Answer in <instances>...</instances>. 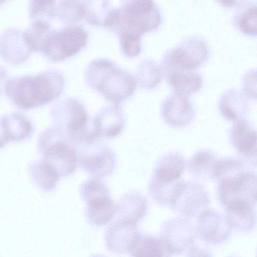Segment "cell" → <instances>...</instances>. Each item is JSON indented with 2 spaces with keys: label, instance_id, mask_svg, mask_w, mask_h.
Segmentation results:
<instances>
[{
  "label": "cell",
  "instance_id": "38",
  "mask_svg": "<svg viewBox=\"0 0 257 257\" xmlns=\"http://www.w3.org/2000/svg\"><path fill=\"white\" fill-rule=\"evenodd\" d=\"M7 71L2 66H0V96L5 88V85L7 82Z\"/></svg>",
  "mask_w": 257,
  "mask_h": 257
},
{
  "label": "cell",
  "instance_id": "9",
  "mask_svg": "<svg viewBox=\"0 0 257 257\" xmlns=\"http://www.w3.org/2000/svg\"><path fill=\"white\" fill-rule=\"evenodd\" d=\"M79 164L93 178L101 179L113 171L116 159L106 145L96 140L80 145L78 149Z\"/></svg>",
  "mask_w": 257,
  "mask_h": 257
},
{
  "label": "cell",
  "instance_id": "26",
  "mask_svg": "<svg viewBox=\"0 0 257 257\" xmlns=\"http://www.w3.org/2000/svg\"><path fill=\"white\" fill-rule=\"evenodd\" d=\"M10 142H19L29 138L34 132L31 120L24 114L13 112L3 116Z\"/></svg>",
  "mask_w": 257,
  "mask_h": 257
},
{
  "label": "cell",
  "instance_id": "19",
  "mask_svg": "<svg viewBox=\"0 0 257 257\" xmlns=\"http://www.w3.org/2000/svg\"><path fill=\"white\" fill-rule=\"evenodd\" d=\"M225 207V217L231 228L239 232H249L254 228L256 220L254 206L235 202Z\"/></svg>",
  "mask_w": 257,
  "mask_h": 257
},
{
  "label": "cell",
  "instance_id": "12",
  "mask_svg": "<svg viewBox=\"0 0 257 257\" xmlns=\"http://www.w3.org/2000/svg\"><path fill=\"white\" fill-rule=\"evenodd\" d=\"M140 235L136 223L118 219L107 228L105 242L107 249L111 252L131 253Z\"/></svg>",
  "mask_w": 257,
  "mask_h": 257
},
{
  "label": "cell",
  "instance_id": "34",
  "mask_svg": "<svg viewBox=\"0 0 257 257\" xmlns=\"http://www.w3.org/2000/svg\"><path fill=\"white\" fill-rule=\"evenodd\" d=\"M80 193L85 202L93 198L110 195L106 184L100 179L95 178L88 179L82 184Z\"/></svg>",
  "mask_w": 257,
  "mask_h": 257
},
{
  "label": "cell",
  "instance_id": "20",
  "mask_svg": "<svg viewBox=\"0 0 257 257\" xmlns=\"http://www.w3.org/2000/svg\"><path fill=\"white\" fill-rule=\"evenodd\" d=\"M247 99L239 90L229 89L224 91L219 99V111L224 118L230 121L244 118L248 110Z\"/></svg>",
  "mask_w": 257,
  "mask_h": 257
},
{
  "label": "cell",
  "instance_id": "30",
  "mask_svg": "<svg viewBox=\"0 0 257 257\" xmlns=\"http://www.w3.org/2000/svg\"><path fill=\"white\" fill-rule=\"evenodd\" d=\"M85 6L77 0H61L56 5V17L63 22L75 23L85 20Z\"/></svg>",
  "mask_w": 257,
  "mask_h": 257
},
{
  "label": "cell",
  "instance_id": "24",
  "mask_svg": "<svg viewBox=\"0 0 257 257\" xmlns=\"http://www.w3.org/2000/svg\"><path fill=\"white\" fill-rule=\"evenodd\" d=\"M28 171L33 183L45 192L54 190L61 178L58 173L41 158L31 162Z\"/></svg>",
  "mask_w": 257,
  "mask_h": 257
},
{
  "label": "cell",
  "instance_id": "25",
  "mask_svg": "<svg viewBox=\"0 0 257 257\" xmlns=\"http://www.w3.org/2000/svg\"><path fill=\"white\" fill-rule=\"evenodd\" d=\"M131 253L134 256H169L173 255L168 244L161 237L141 234Z\"/></svg>",
  "mask_w": 257,
  "mask_h": 257
},
{
  "label": "cell",
  "instance_id": "22",
  "mask_svg": "<svg viewBox=\"0 0 257 257\" xmlns=\"http://www.w3.org/2000/svg\"><path fill=\"white\" fill-rule=\"evenodd\" d=\"M85 215L88 222L94 226L105 225L116 213V205L110 196L95 197L85 202Z\"/></svg>",
  "mask_w": 257,
  "mask_h": 257
},
{
  "label": "cell",
  "instance_id": "13",
  "mask_svg": "<svg viewBox=\"0 0 257 257\" xmlns=\"http://www.w3.org/2000/svg\"><path fill=\"white\" fill-rule=\"evenodd\" d=\"M197 232L200 238L210 244L226 241L231 234V227L225 216L207 209L197 217Z\"/></svg>",
  "mask_w": 257,
  "mask_h": 257
},
{
  "label": "cell",
  "instance_id": "27",
  "mask_svg": "<svg viewBox=\"0 0 257 257\" xmlns=\"http://www.w3.org/2000/svg\"><path fill=\"white\" fill-rule=\"evenodd\" d=\"M255 1L245 2L235 12L233 24L241 33L248 37L256 35V6Z\"/></svg>",
  "mask_w": 257,
  "mask_h": 257
},
{
  "label": "cell",
  "instance_id": "36",
  "mask_svg": "<svg viewBox=\"0 0 257 257\" xmlns=\"http://www.w3.org/2000/svg\"><path fill=\"white\" fill-rule=\"evenodd\" d=\"M215 1L224 8L231 9L239 7L246 0H215Z\"/></svg>",
  "mask_w": 257,
  "mask_h": 257
},
{
  "label": "cell",
  "instance_id": "1",
  "mask_svg": "<svg viewBox=\"0 0 257 257\" xmlns=\"http://www.w3.org/2000/svg\"><path fill=\"white\" fill-rule=\"evenodd\" d=\"M65 86L63 73L50 69L34 75H23L8 80L6 95L13 105L30 109L49 103L58 98Z\"/></svg>",
  "mask_w": 257,
  "mask_h": 257
},
{
  "label": "cell",
  "instance_id": "3",
  "mask_svg": "<svg viewBox=\"0 0 257 257\" xmlns=\"http://www.w3.org/2000/svg\"><path fill=\"white\" fill-rule=\"evenodd\" d=\"M84 79L91 88L116 104L131 96L138 85L135 75L104 58L95 59L87 65Z\"/></svg>",
  "mask_w": 257,
  "mask_h": 257
},
{
  "label": "cell",
  "instance_id": "40",
  "mask_svg": "<svg viewBox=\"0 0 257 257\" xmlns=\"http://www.w3.org/2000/svg\"><path fill=\"white\" fill-rule=\"evenodd\" d=\"M7 0H0V6L3 4Z\"/></svg>",
  "mask_w": 257,
  "mask_h": 257
},
{
  "label": "cell",
  "instance_id": "23",
  "mask_svg": "<svg viewBox=\"0 0 257 257\" xmlns=\"http://www.w3.org/2000/svg\"><path fill=\"white\" fill-rule=\"evenodd\" d=\"M116 208L118 219L137 224L146 213L147 200L140 192L131 191L123 195Z\"/></svg>",
  "mask_w": 257,
  "mask_h": 257
},
{
  "label": "cell",
  "instance_id": "6",
  "mask_svg": "<svg viewBox=\"0 0 257 257\" xmlns=\"http://www.w3.org/2000/svg\"><path fill=\"white\" fill-rule=\"evenodd\" d=\"M50 115L54 122L71 136L79 145L96 139L89 129V115L83 103L78 98H65L51 108Z\"/></svg>",
  "mask_w": 257,
  "mask_h": 257
},
{
  "label": "cell",
  "instance_id": "10",
  "mask_svg": "<svg viewBox=\"0 0 257 257\" xmlns=\"http://www.w3.org/2000/svg\"><path fill=\"white\" fill-rule=\"evenodd\" d=\"M209 198L207 192L200 184L184 181L171 206L184 217H198L208 209Z\"/></svg>",
  "mask_w": 257,
  "mask_h": 257
},
{
  "label": "cell",
  "instance_id": "2",
  "mask_svg": "<svg viewBox=\"0 0 257 257\" xmlns=\"http://www.w3.org/2000/svg\"><path fill=\"white\" fill-rule=\"evenodd\" d=\"M121 1V8L111 9L106 14L102 24L104 28L118 35L142 36L159 27L162 17L154 0Z\"/></svg>",
  "mask_w": 257,
  "mask_h": 257
},
{
  "label": "cell",
  "instance_id": "7",
  "mask_svg": "<svg viewBox=\"0 0 257 257\" xmlns=\"http://www.w3.org/2000/svg\"><path fill=\"white\" fill-rule=\"evenodd\" d=\"M209 54V48L204 39L197 35L190 36L165 53L162 69L195 70L207 61Z\"/></svg>",
  "mask_w": 257,
  "mask_h": 257
},
{
  "label": "cell",
  "instance_id": "35",
  "mask_svg": "<svg viewBox=\"0 0 257 257\" xmlns=\"http://www.w3.org/2000/svg\"><path fill=\"white\" fill-rule=\"evenodd\" d=\"M255 71L247 72L242 79V92L250 99H256V75Z\"/></svg>",
  "mask_w": 257,
  "mask_h": 257
},
{
  "label": "cell",
  "instance_id": "17",
  "mask_svg": "<svg viewBox=\"0 0 257 257\" xmlns=\"http://www.w3.org/2000/svg\"><path fill=\"white\" fill-rule=\"evenodd\" d=\"M230 143L241 155L246 158L256 157V131L244 118L234 121L229 132Z\"/></svg>",
  "mask_w": 257,
  "mask_h": 257
},
{
  "label": "cell",
  "instance_id": "8",
  "mask_svg": "<svg viewBox=\"0 0 257 257\" xmlns=\"http://www.w3.org/2000/svg\"><path fill=\"white\" fill-rule=\"evenodd\" d=\"M218 181V197L223 205L245 202L255 206L256 177L253 172L244 170L233 177Z\"/></svg>",
  "mask_w": 257,
  "mask_h": 257
},
{
  "label": "cell",
  "instance_id": "14",
  "mask_svg": "<svg viewBox=\"0 0 257 257\" xmlns=\"http://www.w3.org/2000/svg\"><path fill=\"white\" fill-rule=\"evenodd\" d=\"M125 120L120 104L113 103L103 107L92 120L91 132L96 139L112 138L121 133Z\"/></svg>",
  "mask_w": 257,
  "mask_h": 257
},
{
  "label": "cell",
  "instance_id": "29",
  "mask_svg": "<svg viewBox=\"0 0 257 257\" xmlns=\"http://www.w3.org/2000/svg\"><path fill=\"white\" fill-rule=\"evenodd\" d=\"M184 182L180 179L171 182H163L151 178L150 193L158 203L171 206Z\"/></svg>",
  "mask_w": 257,
  "mask_h": 257
},
{
  "label": "cell",
  "instance_id": "4",
  "mask_svg": "<svg viewBox=\"0 0 257 257\" xmlns=\"http://www.w3.org/2000/svg\"><path fill=\"white\" fill-rule=\"evenodd\" d=\"M78 147L66 131L56 124L44 130L38 141L41 159L60 177L69 176L77 169L79 165Z\"/></svg>",
  "mask_w": 257,
  "mask_h": 257
},
{
  "label": "cell",
  "instance_id": "33",
  "mask_svg": "<svg viewBox=\"0 0 257 257\" xmlns=\"http://www.w3.org/2000/svg\"><path fill=\"white\" fill-rule=\"evenodd\" d=\"M30 18L32 20L47 21L56 16L55 0H30Z\"/></svg>",
  "mask_w": 257,
  "mask_h": 257
},
{
  "label": "cell",
  "instance_id": "37",
  "mask_svg": "<svg viewBox=\"0 0 257 257\" xmlns=\"http://www.w3.org/2000/svg\"><path fill=\"white\" fill-rule=\"evenodd\" d=\"M9 140L2 116L0 117V149L5 147Z\"/></svg>",
  "mask_w": 257,
  "mask_h": 257
},
{
  "label": "cell",
  "instance_id": "28",
  "mask_svg": "<svg viewBox=\"0 0 257 257\" xmlns=\"http://www.w3.org/2000/svg\"><path fill=\"white\" fill-rule=\"evenodd\" d=\"M163 75L162 68L151 59H144L139 64L135 75L141 89L152 90L161 82Z\"/></svg>",
  "mask_w": 257,
  "mask_h": 257
},
{
  "label": "cell",
  "instance_id": "16",
  "mask_svg": "<svg viewBox=\"0 0 257 257\" xmlns=\"http://www.w3.org/2000/svg\"><path fill=\"white\" fill-rule=\"evenodd\" d=\"M31 52L26 43L23 32L20 29H7L0 35V56L5 61L13 64L23 63Z\"/></svg>",
  "mask_w": 257,
  "mask_h": 257
},
{
  "label": "cell",
  "instance_id": "15",
  "mask_svg": "<svg viewBox=\"0 0 257 257\" xmlns=\"http://www.w3.org/2000/svg\"><path fill=\"white\" fill-rule=\"evenodd\" d=\"M165 123L173 127H183L193 120L195 112L191 101L186 96L173 94L167 96L161 105Z\"/></svg>",
  "mask_w": 257,
  "mask_h": 257
},
{
  "label": "cell",
  "instance_id": "5",
  "mask_svg": "<svg viewBox=\"0 0 257 257\" xmlns=\"http://www.w3.org/2000/svg\"><path fill=\"white\" fill-rule=\"evenodd\" d=\"M88 35L81 27L71 25L59 30L51 29L43 37L36 52L53 62H59L77 54L86 45Z\"/></svg>",
  "mask_w": 257,
  "mask_h": 257
},
{
  "label": "cell",
  "instance_id": "21",
  "mask_svg": "<svg viewBox=\"0 0 257 257\" xmlns=\"http://www.w3.org/2000/svg\"><path fill=\"white\" fill-rule=\"evenodd\" d=\"M185 165V159L179 153H166L157 161L152 178L163 182L175 181L181 177Z\"/></svg>",
  "mask_w": 257,
  "mask_h": 257
},
{
  "label": "cell",
  "instance_id": "18",
  "mask_svg": "<svg viewBox=\"0 0 257 257\" xmlns=\"http://www.w3.org/2000/svg\"><path fill=\"white\" fill-rule=\"evenodd\" d=\"M166 72L167 82L175 94L187 97L198 92L203 83L202 76L195 70L169 69Z\"/></svg>",
  "mask_w": 257,
  "mask_h": 257
},
{
  "label": "cell",
  "instance_id": "39",
  "mask_svg": "<svg viewBox=\"0 0 257 257\" xmlns=\"http://www.w3.org/2000/svg\"><path fill=\"white\" fill-rule=\"evenodd\" d=\"M77 1L82 3L83 4L85 5V7H86L87 5L88 4V3L92 0H77Z\"/></svg>",
  "mask_w": 257,
  "mask_h": 257
},
{
  "label": "cell",
  "instance_id": "31",
  "mask_svg": "<svg viewBox=\"0 0 257 257\" xmlns=\"http://www.w3.org/2000/svg\"><path fill=\"white\" fill-rule=\"evenodd\" d=\"M216 161L214 155L207 150H201L195 153L188 164L189 172L199 177L211 175L213 166Z\"/></svg>",
  "mask_w": 257,
  "mask_h": 257
},
{
  "label": "cell",
  "instance_id": "32",
  "mask_svg": "<svg viewBox=\"0 0 257 257\" xmlns=\"http://www.w3.org/2000/svg\"><path fill=\"white\" fill-rule=\"evenodd\" d=\"M244 170V164L241 160L226 157L216 160L212 169L211 177L220 180L233 177Z\"/></svg>",
  "mask_w": 257,
  "mask_h": 257
},
{
  "label": "cell",
  "instance_id": "11",
  "mask_svg": "<svg viewBox=\"0 0 257 257\" xmlns=\"http://www.w3.org/2000/svg\"><path fill=\"white\" fill-rule=\"evenodd\" d=\"M160 237L167 242L174 254L181 253L193 245L196 231L186 218L176 217L164 223Z\"/></svg>",
  "mask_w": 257,
  "mask_h": 257
}]
</instances>
